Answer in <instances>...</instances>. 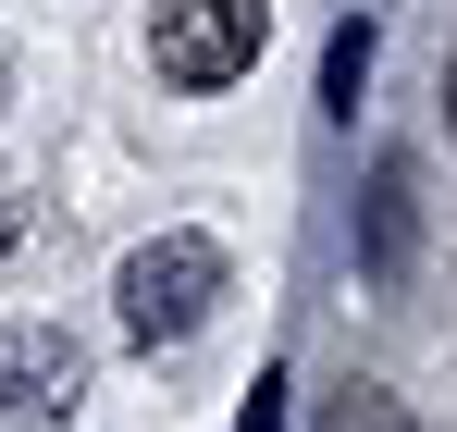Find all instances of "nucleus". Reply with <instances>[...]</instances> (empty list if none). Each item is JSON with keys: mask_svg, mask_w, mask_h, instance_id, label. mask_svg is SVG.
I'll return each mask as SVG.
<instances>
[{"mask_svg": "<svg viewBox=\"0 0 457 432\" xmlns=\"http://www.w3.org/2000/svg\"><path fill=\"white\" fill-rule=\"evenodd\" d=\"M223 285H235V260L211 235H149L112 296H124V334H137V346H186V334L223 309Z\"/></svg>", "mask_w": 457, "mask_h": 432, "instance_id": "1", "label": "nucleus"}, {"mask_svg": "<svg viewBox=\"0 0 457 432\" xmlns=\"http://www.w3.org/2000/svg\"><path fill=\"white\" fill-rule=\"evenodd\" d=\"M272 37V0H161L149 12V62L173 87H235Z\"/></svg>", "mask_w": 457, "mask_h": 432, "instance_id": "2", "label": "nucleus"}, {"mask_svg": "<svg viewBox=\"0 0 457 432\" xmlns=\"http://www.w3.org/2000/svg\"><path fill=\"white\" fill-rule=\"evenodd\" d=\"M87 395V346L62 321H0V420L12 432H62Z\"/></svg>", "mask_w": 457, "mask_h": 432, "instance_id": "3", "label": "nucleus"}, {"mask_svg": "<svg viewBox=\"0 0 457 432\" xmlns=\"http://www.w3.org/2000/svg\"><path fill=\"white\" fill-rule=\"evenodd\" d=\"M359 87H371V25H334V50H321V99L359 112Z\"/></svg>", "mask_w": 457, "mask_h": 432, "instance_id": "4", "label": "nucleus"}, {"mask_svg": "<svg viewBox=\"0 0 457 432\" xmlns=\"http://www.w3.org/2000/svg\"><path fill=\"white\" fill-rule=\"evenodd\" d=\"M408 247V161H383V186H371V260H395Z\"/></svg>", "mask_w": 457, "mask_h": 432, "instance_id": "5", "label": "nucleus"}, {"mask_svg": "<svg viewBox=\"0 0 457 432\" xmlns=\"http://www.w3.org/2000/svg\"><path fill=\"white\" fill-rule=\"evenodd\" d=\"M321 432H420V420H408L395 395H334V408H321Z\"/></svg>", "mask_w": 457, "mask_h": 432, "instance_id": "6", "label": "nucleus"}, {"mask_svg": "<svg viewBox=\"0 0 457 432\" xmlns=\"http://www.w3.org/2000/svg\"><path fill=\"white\" fill-rule=\"evenodd\" d=\"M25 247H37V211H25V186H0V272H12Z\"/></svg>", "mask_w": 457, "mask_h": 432, "instance_id": "7", "label": "nucleus"}, {"mask_svg": "<svg viewBox=\"0 0 457 432\" xmlns=\"http://www.w3.org/2000/svg\"><path fill=\"white\" fill-rule=\"evenodd\" d=\"M235 432H285V383H260V395H247V420Z\"/></svg>", "mask_w": 457, "mask_h": 432, "instance_id": "8", "label": "nucleus"}, {"mask_svg": "<svg viewBox=\"0 0 457 432\" xmlns=\"http://www.w3.org/2000/svg\"><path fill=\"white\" fill-rule=\"evenodd\" d=\"M445 124H457V62H445Z\"/></svg>", "mask_w": 457, "mask_h": 432, "instance_id": "9", "label": "nucleus"}, {"mask_svg": "<svg viewBox=\"0 0 457 432\" xmlns=\"http://www.w3.org/2000/svg\"><path fill=\"white\" fill-rule=\"evenodd\" d=\"M0 87H12V62H0Z\"/></svg>", "mask_w": 457, "mask_h": 432, "instance_id": "10", "label": "nucleus"}]
</instances>
